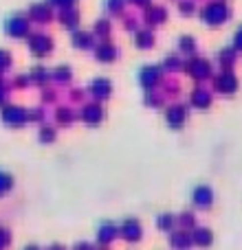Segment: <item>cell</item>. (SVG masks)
Here are the masks:
<instances>
[{"label":"cell","mask_w":242,"mask_h":250,"mask_svg":"<svg viewBox=\"0 0 242 250\" xmlns=\"http://www.w3.org/2000/svg\"><path fill=\"white\" fill-rule=\"evenodd\" d=\"M203 22L205 24H212V26H218L222 24V22L229 18V9H227V4L222 2V0H212V2H207L203 7Z\"/></svg>","instance_id":"obj_1"},{"label":"cell","mask_w":242,"mask_h":250,"mask_svg":"<svg viewBox=\"0 0 242 250\" xmlns=\"http://www.w3.org/2000/svg\"><path fill=\"white\" fill-rule=\"evenodd\" d=\"M4 33L11 35V38H29V16H22V13H11V16L4 18L2 22Z\"/></svg>","instance_id":"obj_2"},{"label":"cell","mask_w":242,"mask_h":250,"mask_svg":"<svg viewBox=\"0 0 242 250\" xmlns=\"http://www.w3.org/2000/svg\"><path fill=\"white\" fill-rule=\"evenodd\" d=\"M26 46H29V51L33 53L35 57H44L53 51V40L48 38L47 33L38 31V33H31L29 38H26Z\"/></svg>","instance_id":"obj_3"},{"label":"cell","mask_w":242,"mask_h":250,"mask_svg":"<svg viewBox=\"0 0 242 250\" xmlns=\"http://www.w3.org/2000/svg\"><path fill=\"white\" fill-rule=\"evenodd\" d=\"M29 119H31L29 112H26L24 108H20V105L7 104L2 108V121L7 125H11V127H20V125H24Z\"/></svg>","instance_id":"obj_4"},{"label":"cell","mask_w":242,"mask_h":250,"mask_svg":"<svg viewBox=\"0 0 242 250\" xmlns=\"http://www.w3.org/2000/svg\"><path fill=\"white\" fill-rule=\"evenodd\" d=\"M214 86H216V90L222 92V95H231V92H236V88H238V79H236V75L231 73V70H222L216 77Z\"/></svg>","instance_id":"obj_5"},{"label":"cell","mask_w":242,"mask_h":250,"mask_svg":"<svg viewBox=\"0 0 242 250\" xmlns=\"http://www.w3.org/2000/svg\"><path fill=\"white\" fill-rule=\"evenodd\" d=\"M185 70L194 79H198V82H200V79H205V77H209V73H212L209 62L203 60V57H194V60H190V62H187V66H185Z\"/></svg>","instance_id":"obj_6"},{"label":"cell","mask_w":242,"mask_h":250,"mask_svg":"<svg viewBox=\"0 0 242 250\" xmlns=\"http://www.w3.org/2000/svg\"><path fill=\"white\" fill-rule=\"evenodd\" d=\"M159 77H161L159 66H141V70H139V83H141L145 90L154 88L156 82H159Z\"/></svg>","instance_id":"obj_7"},{"label":"cell","mask_w":242,"mask_h":250,"mask_svg":"<svg viewBox=\"0 0 242 250\" xmlns=\"http://www.w3.org/2000/svg\"><path fill=\"white\" fill-rule=\"evenodd\" d=\"M165 119H168V125H172V127H181L187 119V108L183 104H172L168 110H165Z\"/></svg>","instance_id":"obj_8"},{"label":"cell","mask_w":242,"mask_h":250,"mask_svg":"<svg viewBox=\"0 0 242 250\" xmlns=\"http://www.w3.org/2000/svg\"><path fill=\"white\" fill-rule=\"evenodd\" d=\"M192 200H194V204H196V207H200V208L212 207V202H214V191H212V187H207V185L196 187L194 193H192Z\"/></svg>","instance_id":"obj_9"},{"label":"cell","mask_w":242,"mask_h":250,"mask_svg":"<svg viewBox=\"0 0 242 250\" xmlns=\"http://www.w3.org/2000/svg\"><path fill=\"white\" fill-rule=\"evenodd\" d=\"M29 20L48 22V20H51V7H48L47 2H33L29 7Z\"/></svg>","instance_id":"obj_10"},{"label":"cell","mask_w":242,"mask_h":250,"mask_svg":"<svg viewBox=\"0 0 242 250\" xmlns=\"http://www.w3.org/2000/svg\"><path fill=\"white\" fill-rule=\"evenodd\" d=\"M101 117H104V110H101V105L99 104H95V101H93V104H86L82 108V119L86 123H99L101 121Z\"/></svg>","instance_id":"obj_11"},{"label":"cell","mask_w":242,"mask_h":250,"mask_svg":"<svg viewBox=\"0 0 242 250\" xmlns=\"http://www.w3.org/2000/svg\"><path fill=\"white\" fill-rule=\"evenodd\" d=\"M117 55H119V48L117 46H113V44H108V42H104V44H99V46L95 48V57L99 62H115L117 60Z\"/></svg>","instance_id":"obj_12"},{"label":"cell","mask_w":242,"mask_h":250,"mask_svg":"<svg viewBox=\"0 0 242 250\" xmlns=\"http://www.w3.org/2000/svg\"><path fill=\"white\" fill-rule=\"evenodd\" d=\"M91 92L95 97H99V99H106V97H110L113 88H110V82L106 77H95L91 82Z\"/></svg>","instance_id":"obj_13"},{"label":"cell","mask_w":242,"mask_h":250,"mask_svg":"<svg viewBox=\"0 0 242 250\" xmlns=\"http://www.w3.org/2000/svg\"><path fill=\"white\" fill-rule=\"evenodd\" d=\"M121 235H123L128 242H137L141 237V224L137 220H125L121 224Z\"/></svg>","instance_id":"obj_14"},{"label":"cell","mask_w":242,"mask_h":250,"mask_svg":"<svg viewBox=\"0 0 242 250\" xmlns=\"http://www.w3.org/2000/svg\"><path fill=\"white\" fill-rule=\"evenodd\" d=\"M190 101H192V105H196V108H209L212 97H209V92L205 90L203 86H198V88H194V90H192Z\"/></svg>","instance_id":"obj_15"},{"label":"cell","mask_w":242,"mask_h":250,"mask_svg":"<svg viewBox=\"0 0 242 250\" xmlns=\"http://www.w3.org/2000/svg\"><path fill=\"white\" fill-rule=\"evenodd\" d=\"M134 44H137L139 48H150L152 44H154V35H152V31H147V29L137 31V33H134Z\"/></svg>","instance_id":"obj_16"},{"label":"cell","mask_w":242,"mask_h":250,"mask_svg":"<svg viewBox=\"0 0 242 250\" xmlns=\"http://www.w3.org/2000/svg\"><path fill=\"white\" fill-rule=\"evenodd\" d=\"M212 230L209 229H196L194 235H192V242L198 244V246H207V244H212Z\"/></svg>","instance_id":"obj_17"},{"label":"cell","mask_w":242,"mask_h":250,"mask_svg":"<svg viewBox=\"0 0 242 250\" xmlns=\"http://www.w3.org/2000/svg\"><path fill=\"white\" fill-rule=\"evenodd\" d=\"M73 44L77 48H91L93 46L91 33H86V31H75V33H73Z\"/></svg>","instance_id":"obj_18"},{"label":"cell","mask_w":242,"mask_h":250,"mask_svg":"<svg viewBox=\"0 0 242 250\" xmlns=\"http://www.w3.org/2000/svg\"><path fill=\"white\" fill-rule=\"evenodd\" d=\"M145 20L150 22V24H161V22L165 20V9L163 7H150L145 11Z\"/></svg>","instance_id":"obj_19"},{"label":"cell","mask_w":242,"mask_h":250,"mask_svg":"<svg viewBox=\"0 0 242 250\" xmlns=\"http://www.w3.org/2000/svg\"><path fill=\"white\" fill-rule=\"evenodd\" d=\"M62 24L64 26H69V29H75V24H77V20H79V16H77V11H75L73 7H66L64 11H62Z\"/></svg>","instance_id":"obj_20"},{"label":"cell","mask_w":242,"mask_h":250,"mask_svg":"<svg viewBox=\"0 0 242 250\" xmlns=\"http://www.w3.org/2000/svg\"><path fill=\"white\" fill-rule=\"evenodd\" d=\"M169 242H172V246H174V248L183 250V248H187V246L192 244V235H187V233H183V230H181V233H174Z\"/></svg>","instance_id":"obj_21"},{"label":"cell","mask_w":242,"mask_h":250,"mask_svg":"<svg viewBox=\"0 0 242 250\" xmlns=\"http://www.w3.org/2000/svg\"><path fill=\"white\" fill-rule=\"evenodd\" d=\"M115 235H117V226L104 224V226L99 229V235H97V237H99L101 244H108V242H113V239H115Z\"/></svg>","instance_id":"obj_22"},{"label":"cell","mask_w":242,"mask_h":250,"mask_svg":"<svg viewBox=\"0 0 242 250\" xmlns=\"http://www.w3.org/2000/svg\"><path fill=\"white\" fill-rule=\"evenodd\" d=\"M234 57H236L234 48H225V51L218 53V60H220V64H222V70H229V66L234 64Z\"/></svg>","instance_id":"obj_23"},{"label":"cell","mask_w":242,"mask_h":250,"mask_svg":"<svg viewBox=\"0 0 242 250\" xmlns=\"http://www.w3.org/2000/svg\"><path fill=\"white\" fill-rule=\"evenodd\" d=\"M178 51H183V53H194L196 51V42H194V38H190V35H183L181 40H178Z\"/></svg>","instance_id":"obj_24"},{"label":"cell","mask_w":242,"mask_h":250,"mask_svg":"<svg viewBox=\"0 0 242 250\" xmlns=\"http://www.w3.org/2000/svg\"><path fill=\"white\" fill-rule=\"evenodd\" d=\"M95 33L101 35V38H108L110 35V22L106 20V18H101V20L95 22Z\"/></svg>","instance_id":"obj_25"},{"label":"cell","mask_w":242,"mask_h":250,"mask_svg":"<svg viewBox=\"0 0 242 250\" xmlns=\"http://www.w3.org/2000/svg\"><path fill=\"white\" fill-rule=\"evenodd\" d=\"M13 187V178L7 171H0V195H4Z\"/></svg>","instance_id":"obj_26"},{"label":"cell","mask_w":242,"mask_h":250,"mask_svg":"<svg viewBox=\"0 0 242 250\" xmlns=\"http://www.w3.org/2000/svg\"><path fill=\"white\" fill-rule=\"evenodd\" d=\"M9 68H11V55H9V51L0 48V73H4Z\"/></svg>","instance_id":"obj_27"},{"label":"cell","mask_w":242,"mask_h":250,"mask_svg":"<svg viewBox=\"0 0 242 250\" xmlns=\"http://www.w3.org/2000/svg\"><path fill=\"white\" fill-rule=\"evenodd\" d=\"M29 77L33 79V82H44V79L48 77V73L42 68V66H35V68L31 70V75H29Z\"/></svg>","instance_id":"obj_28"},{"label":"cell","mask_w":242,"mask_h":250,"mask_svg":"<svg viewBox=\"0 0 242 250\" xmlns=\"http://www.w3.org/2000/svg\"><path fill=\"white\" fill-rule=\"evenodd\" d=\"M159 226L163 230H169L174 226V215H161L159 217Z\"/></svg>","instance_id":"obj_29"},{"label":"cell","mask_w":242,"mask_h":250,"mask_svg":"<svg viewBox=\"0 0 242 250\" xmlns=\"http://www.w3.org/2000/svg\"><path fill=\"white\" fill-rule=\"evenodd\" d=\"M106 7H108V11L117 13L123 9V0H106Z\"/></svg>","instance_id":"obj_30"},{"label":"cell","mask_w":242,"mask_h":250,"mask_svg":"<svg viewBox=\"0 0 242 250\" xmlns=\"http://www.w3.org/2000/svg\"><path fill=\"white\" fill-rule=\"evenodd\" d=\"M55 79H71V70H69V66H60V68L55 70Z\"/></svg>","instance_id":"obj_31"},{"label":"cell","mask_w":242,"mask_h":250,"mask_svg":"<svg viewBox=\"0 0 242 250\" xmlns=\"http://www.w3.org/2000/svg\"><path fill=\"white\" fill-rule=\"evenodd\" d=\"M53 136H55L53 127H42V132H40V141H53Z\"/></svg>","instance_id":"obj_32"},{"label":"cell","mask_w":242,"mask_h":250,"mask_svg":"<svg viewBox=\"0 0 242 250\" xmlns=\"http://www.w3.org/2000/svg\"><path fill=\"white\" fill-rule=\"evenodd\" d=\"M51 4H57V7H62V9H66V7H73L75 4V0H48Z\"/></svg>","instance_id":"obj_33"},{"label":"cell","mask_w":242,"mask_h":250,"mask_svg":"<svg viewBox=\"0 0 242 250\" xmlns=\"http://www.w3.org/2000/svg\"><path fill=\"white\" fill-rule=\"evenodd\" d=\"M234 46L242 51V26H238V31H236V38H234Z\"/></svg>","instance_id":"obj_34"},{"label":"cell","mask_w":242,"mask_h":250,"mask_svg":"<svg viewBox=\"0 0 242 250\" xmlns=\"http://www.w3.org/2000/svg\"><path fill=\"white\" fill-rule=\"evenodd\" d=\"M181 224L192 226V224H194V215H192V213H183V215H181Z\"/></svg>","instance_id":"obj_35"},{"label":"cell","mask_w":242,"mask_h":250,"mask_svg":"<svg viewBox=\"0 0 242 250\" xmlns=\"http://www.w3.org/2000/svg\"><path fill=\"white\" fill-rule=\"evenodd\" d=\"M192 9H194V4L192 2H185V0L181 2V11H192Z\"/></svg>","instance_id":"obj_36"},{"label":"cell","mask_w":242,"mask_h":250,"mask_svg":"<svg viewBox=\"0 0 242 250\" xmlns=\"http://www.w3.org/2000/svg\"><path fill=\"white\" fill-rule=\"evenodd\" d=\"M165 66H181V64H178L176 57H168V60H165Z\"/></svg>","instance_id":"obj_37"},{"label":"cell","mask_w":242,"mask_h":250,"mask_svg":"<svg viewBox=\"0 0 242 250\" xmlns=\"http://www.w3.org/2000/svg\"><path fill=\"white\" fill-rule=\"evenodd\" d=\"M9 242V237H7V233L4 230H0V246H4V244Z\"/></svg>","instance_id":"obj_38"},{"label":"cell","mask_w":242,"mask_h":250,"mask_svg":"<svg viewBox=\"0 0 242 250\" xmlns=\"http://www.w3.org/2000/svg\"><path fill=\"white\" fill-rule=\"evenodd\" d=\"M4 95H7V90H4V83L0 82V104L4 101Z\"/></svg>","instance_id":"obj_39"},{"label":"cell","mask_w":242,"mask_h":250,"mask_svg":"<svg viewBox=\"0 0 242 250\" xmlns=\"http://www.w3.org/2000/svg\"><path fill=\"white\" fill-rule=\"evenodd\" d=\"M75 250H93V248L88 246L86 242H84V244H77V246H75Z\"/></svg>","instance_id":"obj_40"},{"label":"cell","mask_w":242,"mask_h":250,"mask_svg":"<svg viewBox=\"0 0 242 250\" xmlns=\"http://www.w3.org/2000/svg\"><path fill=\"white\" fill-rule=\"evenodd\" d=\"M132 2H137V4H147L150 0H132Z\"/></svg>","instance_id":"obj_41"},{"label":"cell","mask_w":242,"mask_h":250,"mask_svg":"<svg viewBox=\"0 0 242 250\" xmlns=\"http://www.w3.org/2000/svg\"><path fill=\"white\" fill-rule=\"evenodd\" d=\"M48 250H64V248H62V246H51Z\"/></svg>","instance_id":"obj_42"},{"label":"cell","mask_w":242,"mask_h":250,"mask_svg":"<svg viewBox=\"0 0 242 250\" xmlns=\"http://www.w3.org/2000/svg\"><path fill=\"white\" fill-rule=\"evenodd\" d=\"M24 250H38V248H35V246H31V248H24Z\"/></svg>","instance_id":"obj_43"}]
</instances>
